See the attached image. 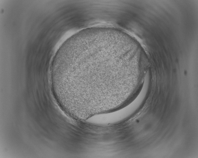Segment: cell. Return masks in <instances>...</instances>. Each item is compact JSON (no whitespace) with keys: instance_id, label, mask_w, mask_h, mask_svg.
Here are the masks:
<instances>
[{"instance_id":"obj_1","label":"cell","mask_w":198,"mask_h":158,"mask_svg":"<svg viewBox=\"0 0 198 158\" xmlns=\"http://www.w3.org/2000/svg\"><path fill=\"white\" fill-rule=\"evenodd\" d=\"M147 90L142 88L137 97L131 103L116 111L94 115L87 120L89 123L99 125H106L119 123L124 120L136 110L143 102Z\"/></svg>"}]
</instances>
